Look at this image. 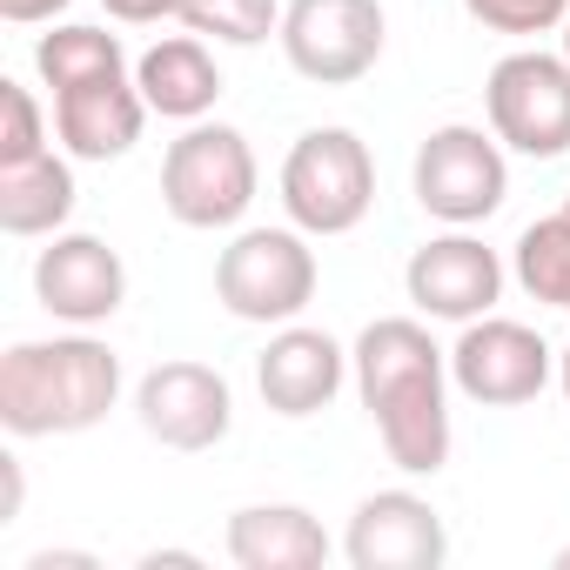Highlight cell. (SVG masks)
<instances>
[{"label": "cell", "mask_w": 570, "mask_h": 570, "mask_svg": "<svg viewBox=\"0 0 570 570\" xmlns=\"http://www.w3.org/2000/svg\"><path fill=\"white\" fill-rule=\"evenodd\" d=\"M363 410L403 476H436L450 463V350L416 316H383L350 350Z\"/></svg>", "instance_id": "cell-1"}, {"label": "cell", "mask_w": 570, "mask_h": 570, "mask_svg": "<svg viewBox=\"0 0 570 570\" xmlns=\"http://www.w3.org/2000/svg\"><path fill=\"white\" fill-rule=\"evenodd\" d=\"M121 396V356L95 336L14 343L0 356V423L8 436H81Z\"/></svg>", "instance_id": "cell-2"}, {"label": "cell", "mask_w": 570, "mask_h": 570, "mask_svg": "<svg viewBox=\"0 0 570 570\" xmlns=\"http://www.w3.org/2000/svg\"><path fill=\"white\" fill-rule=\"evenodd\" d=\"M255 148L228 121H188L161 155V208L181 228H235L255 208Z\"/></svg>", "instance_id": "cell-3"}, {"label": "cell", "mask_w": 570, "mask_h": 570, "mask_svg": "<svg viewBox=\"0 0 570 570\" xmlns=\"http://www.w3.org/2000/svg\"><path fill=\"white\" fill-rule=\"evenodd\" d=\"M316 248L309 235L289 222V228H242L222 255H215V303L235 316V323H296L309 303H316Z\"/></svg>", "instance_id": "cell-4"}, {"label": "cell", "mask_w": 570, "mask_h": 570, "mask_svg": "<svg viewBox=\"0 0 570 570\" xmlns=\"http://www.w3.org/2000/svg\"><path fill=\"white\" fill-rule=\"evenodd\" d=\"M282 208L303 235H350L376 208V161L350 128H309L282 161Z\"/></svg>", "instance_id": "cell-5"}, {"label": "cell", "mask_w": 570, "mask_h": 570, "mask_svg": "<svg viewBox=\"0 0 570 570\" xmlns=\"http://www.w3.org/2000/svg\"><path fill=\"white\" fill-rule=\"evenodd\" d=\"M483 108H490V135L510 155H530V161L570 155V61L563 55H543V48L503 55L483 81Z\"/></svg>", "instance_id": "cell-6"}, {"label": "cell", "mask_w": 570, "mask_h": 570, "mask_svg": "<svg viewBox=\"0 0 570 570\" xmlns=\"http://www.w3.org/2000/svg\"><path fill=\"white\" fill-rule=\"evenodd\" d=\"M410 188L423 202V215L450 222V228H476L503 208L510 195V161H503V141L470 128V121H450V128H430L423 148H416V168H410Z\"/></svg>", "instance_id": "cell-7"}, {"label": "cell", "mask_w": 570, "mask_h": 570, "mask_svg": "<svg viewBox=\"0 0 570 570\" xmlns=\"http://www.w3.org/2000/svg\"><path fill=\"white\" fill-rule=\"evenodd\" d=\"M275 41L303 81L350 88L383 61V8L376 0H289Z\"/></svg>", "instance_id": "cell-8"}, {"label": "cell", "mask_w": 570, "mask_h": 570, "mask_svg": "<svg viewBox=\"0 0 570 570\" xmlns=\"http://www.w3.org/2000/svg\"><path fill=\"white\" fill-rule=\"evenodd\" d=\"M450 383L483 403V410H517V403H537L543 383H550V343L530 330V323H510V316H476L463 323L456 350H450Z\"/></svg>", "instance_id": "cell-9"}, {"label": "cell", "mask_w": 570, "mask_h": 570, "mask_svg": "<svg viewBox=\"0 0 570 570\" xmlns=\"http://www.w3.org/2000/svg\"><path fill=\"white\" fill-rule=\"evenodd\" d=\"M135 416L161 450L202 456V450H215L228 436L235 396H228V376L208 370V363H155L135 383Z\"/></svg>", "instance_id": "cell-10"}, {"label": "cell", "mask_w": 570, "mask_h": 570, "mask_svg": "<svg viewBox=\"0 0 570 570\" xmlns=\"http://www.w3.org/2000/svg\"><path fill=\"white\" fill-rule=\"evenodd\" d=\"M403 289L410 303L430 316V323H476L497 309L503 296V262L497 248H483L470 228H450V235H430L410 268H403Z\"/></svg>", "instance_id": "cell-11"}, {"label": "cell", "mask_w": 570, "mask_h": 570, "mask_svg": "<svg viewBox=\"0 0 570 570\" xmlns=\"http://www.w3.org/2000/svg\"><path fill=\"white\" fill-rule=\"evenodd\" d=\"M35 296L55 323L95 330L128 303V268L101 235H48V248L35 255Z\"/></svg>", "instance_id": "cell-12"}, {"label": "cell", "mask_w": 570, "mask_h": 570, "mask_svg": "<svg viewBox=\"0 0 570 570\" xmlns=\"http://www.w3.org/2000/svg\"><path fill=\"white\" fill-rule=\"evenodd\" d=\"M343 557L356 570H436L450 557V530L430 497L416 490H376L356 503Z\"/></svg>", "instance_id": "cell-13"}, {"label": "cell", "mask_w": 570, "mask_h": 570, "mask_svg": "<svg viewBox=\"0 0 570 570\" xmlns=\"http://www.w3.org/2000/svg\"><path fill=\"white\" fill-rule=\"evenodd\" d=\"M356 363L343 356L336 336L323 330H303V323H282V336H268V350L255 356V390L275 416H316L336 403L343 376Z\"/></svg>", "instance_id": "cell-14"}, {"label": "cell", "mask_w": 570, "mask_h": 570, "mask_svg": "<svg viewBox=\"0 0 570 570\" xmlns=\"http://www.w3.org/2000/svg\"><path fill=\"white\" fill-rule=\"evenodd\" d=\"M148 101L135 88V75H108V81H81L55 95V135L75 161H121L141 128H148Z\"/></svg>", "instance_id": "cell-15"}, {"label": "cell", "mask_w": 570, "mask_h": 570, "mask_svg": "<svg viewBox=\"0 0 570 570\" xmlns=\"http://www.w3.org/2000/svg\"><path fill=\"white\" fill-rule=\"evenodd\" d=\"M228 557L242 570H323L330 530L303 503H248L228 517Z\"/></svg>", "instance_id": "cell-16"}, {"label": "cell", "mask_w": 570, "mask_h": 570, "mask_svg": "<svg viewBox=\"0 0 570 570\" xmlns=\"http://www.w3.org/2000/svg\"><path fill=\"white\" fill-rule=\"evenodd\" d=\"M135 88L161 121H208V108L222 101V68L202 35H168L135 61Z\"/></svg>", "instance_id": "cell-17"}, {"label": "cell", "mask_w": 570, "mask_h": 570, "mask_svg": "<svg viewBox=\"0 0 570 570\" xmlns=\"http://www.w3.org/2000/svg\"><path fill=\"white\" fill-rule=\"evenodd\" d=\"M75 168L48 148L35 161L0 168V228L8 235H61V222L75 215Z\"/></svg>", "instance_id": "cell-18"}, {"label": "cell", "mask_w": 570, "mask_h": 570, "mask_svg": "<svg viewBox=\"0 0 570 570\" xmlns=\"http://www.w3.org/2000/svg\"><path fill=\"white\" fill-rule=\"evenodd\" d=\"M510 268L523 282V296H537L543 309H570V195H563L557 215H543L517 235Z\"/></svg>", "instance_id": "cell-19"}, {"label": "cell", "mask_w": 570, "mask_h": 570, "mask_svg": "<svg viewBox=\"0 0 570 570\" xmlns=\"http://www.w3.org/2000/svg\"><path fill=\"white\" fill-rule=\"evenodd\" d=\"M35 68L41 81L61 95V88H81V81H108V75H128V55L108 28H55L35 41Z\"/></svg>", "instance_id": "cell-20"}, {"label": "cell", "mask_w": 570, "mask_h": 570, "mask_svg": "<svg viewBox=\"0 0 570 570\" xmlns=\"http://www.w3.org/2000/svg\"><path fill=\"white\" fill-rule=\"evenodd\" d=\"M181 21L188 35L222 41V48H262L268 35H282L275 0H181Z\"/></svg>", "instance_id": "cell-21"}, {"label": "cell", "mask_w": 570, "mask_h": 570, "mask_svg": "<svg viewBox=\"0 0 570 570\" xmlns=\"http://www.w3.org/2000/svg\"><path fill=\"white\" fill-rule=\"evenodd\" d=\"M48 155V115L21 81H0V168Z\"/></svg>", "instance_id": "cell-22"}, {"label": "cell", "mask_w": 570, "mask_h": 570, "mask_svg": "<svg viewBox=\"0 0 570 570\" xmlns=\"http://www.w3.org/2000/svg\"><path fill=\"white\" fill-rule=\"evenodd\" d=\"M463 14L476 28H490V35L530 41V35H550V28L570 21V0H463Z\"/></svg>", "instance_id": "cell-23"}, {"label": "cell", "mask_w": 570, "mask_h": 570, "mask_svg": "<svg viewBox=\"0 0 570 570\" xmlns=\"http://www.w3.org/2000/svg\"><path fill=\"white\" fill-rule=\"evenodd\" d=\"M108 21L121 28H155V21H181V0H101Z\"/></svg>", "instance_id": "cell-24"}, {"label": "cell", "mask_w": 570, "mask_h": 570, "mask_svg": "<svg viewBox=\"0 0 570 570\" xmlns=\"http://www.w3.org/2000/svg\"><path fill=\"white\" fill-rule=\"evenodd\" d=\"M68 8V0H0V14H8L14 28H41V21H55Z\"/></svg>", "instance_id": "cell-25"}, {"label": "cell", "mask_w": 570, "mask_h": 570, "mask_svg": "<svg viewBox=\"0 0 570 570\" xmlns=\"http://www.w3.org/2000/svg\"><path fill=\"white\" fill-rule=\"evenodd\" d=\"M0 483H8V497H0V523H14L21 517V463L14 456H0Z\"/></svg>", "instance_id": "cell-26"}, {"label": "cell", "mask_w": 570, "mask_h": 570, "mask_svg": "<svg viewBox=\"0 0 570 570\" xmlns=\"http://www.w3.org/2000/svg\"><path fill=\"white\" fill-rule=\"evenodd\" d=\"M557 383H563V396H570V343H563V356H557Z\"/></svg>", "instance_id": "cell-27"}, {"label": "cell", "mask_w": 570, "mask_h": 570, "mask_svg": "<svg viewBox=\"0 0 570 570\" xmlns=\"http://www.w3.org/2000/svg\"><path fill=\"white\" fill-rule=\"evenodd\" d=\"M557 570H570V543H563V550H557Z\"/></svg>", "instance_id": "cell-28"}, {"label": "cell", "mask_w": 570, "mask_h": 570, "mask_svg": "<svg viewBox=\"0 0 570 570\" xmlns=\"http://www.w3.org/2000/svg\"><path fill=\"white\" fill-rule=\"evenodd\" d=\"M563 61H570V21H563Z\"/></svg>", "instance_id": "cell-29"}]
</instances>
